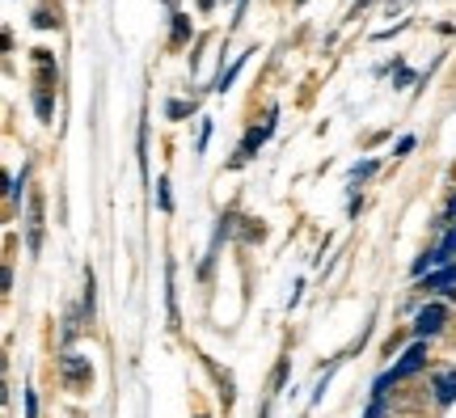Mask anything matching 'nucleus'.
<instances>
[{
    "mask_svg": "<svg viewBox=\"0 0 456 418\" xmlns=\"http://www.w3.org/2000/svg\"><path fill=\"white\" fill-rule=\"evenodd\" d=\"M300 4H305V0H300Z\"/></svg>",
    "mask_w": 456,
    "mask_h": 418,
    "instance_id": "b1692460",
    "label": "nucleus"
},
{
    "mask_svg": "<svg viewBox=\"0 0 456 418\" xmlns=\"http://www.w3.org/2000/svg\"><path fill=\"white\" fill-rule=\"evenodd\" d=\"M423 364H427V347H423V342H414V347L402 355V364L389 372V381H406V376H414V372L423 368Z\"/></svg>",
    "mask_w": 456,
    "mask_h": 418,
    "instance_id": "39448f33",
    "label": "nucleus"
},
{
    "mask_svg": "<svg viewBox=\"0 0 456 418\" xmlns=\"http://www.w3.org/2000/svg\"><path fill=\"white\" fill-rule=\"evenodd\" d=\"M216 0H199V9H203V13H208V9H212Z\"/></svg>",
    "mask_w": 456,
    "mask_h": 418,
    "instance_id": "4be33fe9",
    "label": "nucleus"
},
{
    "mask_svg": "<svg viewBox=\"0 0 456 418\" xmlns=\"http://www.w3.org/2000/svg\"><path fill=\"white\" fill-rule=\"evenodd\" d=\"M376 169V161H363V165H355V177H368Z\"/></svg>",
    "mask_w": 456,
    "mask_h": 418,
    "instance_id": "aec40b11",
    "label": "nucleus"
},
{
    "mask_svg": "<svg viewBox=\"0 0 456 418\" xmlns=\"http://www.w3.org/2000/svg\"><path fill=\"white\" fill-rule=\"evenodd\" d=\"M241 242H262V225L245 220V225H241Z\"/></svg>",
    "mask_w": 456,
    "mask_h": 418,
    "instance_id": "2eb2a0df",
    "label": "nucleus"
},
{
    "mask_svg": "<svg viewBox=\"0 0 456 418\" xmlns=\"http://www.w3.org/2000/svg\"><path fill=\"white\" fill-rule=\"evenodd\" d=\"M165 4H174V0H165Z\"/></svg>",
    "mask_w": 456,
    "mask_h": 418,
    "instance_id": "5701e85b",
    "label": "nucleus"
},
{
    "mask_svg": "<svg viewBox=\"0 0 456 418\" xmlns=\"http://www.w3.org/2000/svg\"><path fill=\"white\" fill-rule=\"evenodd\" d=\"M165 308H169V330H178L182 313H178V291H174V262H165Z\"/></svg>",
    "mask_w": 456,
    "mask_h": 418,
    "instance_id": "423d86ee",
    "label": "nucleus"
},
{
    "mask_svg": "<svg viewBox=\"0 0 456 418\" xmlns=\"http://www.w3.org/2000/svg\"><path fill=\"white\" fill-rule=\"evenodd\" d=\"M38 414V402H34V393H26V418Z\"/></svg>",
    "mask_w": 456,
    "mask_h": 418,
    "instance_id": "412c9836",
    "label": "nucleus"
},
{
    "mask_svg": "<svg viewBox=\"0 0 456 418\" xmlns=\"http://www.w3.org/2000/svg\"><path fill=\"white\" fill-rule=\"evenodd\" d=\"M245 60H249V51H245V55H241V60H237V64H232V68H228V72H220V81H216V89H220V94H224V89H232V81L241 77Z\"/></svg>",
    "mask_w": 456,
    "mask_h": 418,
    "instance_id": "f8f14e48",
    "label": "nucleus"
},
{
    "mask_svg": "<svg viewBox=\"0 0 456 418\" xmlns=\"http://www.w3.org/2000/svg\"><path fill=\"white\" fill-rule=\"evenodd\" d=\"M34 111H38V119H43V123H51V111H55V97H51V89H34Z\"/></svg>",
    "mask_w": 456,
    "mask_h": 418,
    "instance_id": "9b49d317",
    "label": "nucleus"
},
{
    "mask_svg": "<svg viewBox=\"0 0 456 418\" xmlns=\"http://www.w3.org/2000/svg\"><path fill=\"white\" fill-rule=\"evenodd\" d=\"M94 313H98V283H94V271L85 266V296H81V317H85V322H94Z\"/></svg>",
    "mask_w": 456,
    "mask_h": 418,
    "instance_id": "0eeeda50",
    "label": "nucleus"
},
{
    "mask_svg": "<svg viewBox=\"0 0 456 418\" xmlns=\"http://www.w3.org/2000/svg\"><path fill=\"white\" fill-rule=\"evenodd\" d=\"M34 26H38V30H60V13H51V9H38V13H34Z\"/></svg>",
    "mask_w": 456,
    "mask_h": 418,
    "instance_id": "ddd939ff",
    "label": "nucleus"
},
{
    "mask_svg": "<svg viewBox=\"0 0 456 418\" xmlns=\"http://www.w3.org/2000/svg\"><path fill=\"white\" fill-rule=\"evenodd\" d=\"M436 402L440 406L456 402V372H440V376H436Z\"/></svg>",
    "mask_w": 456,
    "mask_h": 418,
    "instance_id": "6e6552de",
    "label": "nucleus"
},
{
    "mask_svg": "<svg viewBox=\"0 0 456 418\" xmlns=\"http://www.w3.org/2000/svg\"><path fill=\"white\" fill-rule=\"evenodd\" d=\"M195 111V102L186 106V102H169V119H186V114Z\"/></svg>",
    "mask_w": 456,
    "mask_h": 418,
    "instance_id": "dca6fc26",
    "label": "nucleus"
},
{
    "mask_svg": "<svg viewBox=\"0 0 456 418\" xmlns=\"http://www.w3.org/2000/svg\"><path fill=\"white\" fill-rule=\"evenodd\" d=\"M157 191H161V208L169 211V208H174V199H169V182H165V177H161V182H157Z\"/></svg>",
    "mask_w": 456,
    "mask_h": 418,
    "instance_id": "f3484780",
    "label": "nucleus"
},
{
    "mask_svg": "<svg viewBox=\"0 0 456 418\" xmlns=\"http://www.w3.org/2000/svg\"><path fill=\"white\" fill-rule=\"evenodd\" d=\"M452 283H456V266H448V271L431 275V279L423 283V291H452Z\"/></svg>",
    "mask_w": 456,
    "mask_h": 418,
    "instance_id": "9d476101",
    "label": "nucleus"
},
{
    "mask_svg": "<svg viewBox=\"0 0 456 418\" xmlns=\"http://www.w3.org/2000/svg\"><path fill=\"white\" fill-rule=\"evenodd\" d=\"M186 38H191V17L174 13V26H169V47H182Z\"/></svg>",
    "mask_w": 456,
    "mask_h": 418,
    "instance_id": "1a4fd4ad",
    "label": "nucleus"
},
{
    "mask_svg": "<svg viewBox=\"0 0 456 418\" xmlns=\"http://www.w3.org/2000/svg\"><path fill=\"white\" fill-rule=\"evenodd\" d=\"M140 169L148 174V123H140Z\"/></svg>",
    "mask_w": 456,
    "mask_h": 418,
    "instance_id": "4468645a",
    "label": "nucleus"
},
{
    "mask_svg": "<svg viewBox=\"0 0 456 418\" xmlns=\"http://www.w3.org/2000/svg\"><path fill=\"white\" fill-rule=\"evenodd\" d=\"M26 250L38 254L43 250V194H30V211H26Z\"/></svg>",
    "mask_w": 456,
    "mask_h": 418,
    "instance_id": "f03ea898",
    "label": "nucleus"
},
{
    "mask_svg": "<svg viewBox=\"0 0 456 418\" xmlns=\"http://www.w3.org/2000/svg\"><path fill=\"white\" fill-rule=\"evenodd\" d=\"M444 322H448V308H444V305H427L423 313H419V322H414V334H419V338L440 334Z\"/></svg>",
    "mask_w": 456,
    "mask_h": 418,
    "instance_id": "20e7f679",
    "label": "nucleus"
},
{
    "mask_svg": "<svg viewBox=\"0 0 456 418\" xmlns=\"http://www.w3.org/2000/svg\"><path fill=\"white\" fill-rule=\"evenodd\" d=\"M60 376H64L68 389H85L94 381V368H89V359H81L77 351H68L64 359H60Z\"/></svg>",
    "mask_w": 456,
    "mask_h": 418,
    "instance_id": "f257e3e1",
    "label": "nucleus"
},
{
    "mask_svg": "<svg viewBox=\"0 0 456 418\" xmlns=\"http://www.w3.org/2000/svg\"><path fill=\"white\" fill-rule=\"evenodd\" d=\"M275 114H279V111H271V114H266V123H262V127H254L249 135H245L241 152H237V165L249 161V157H254V152H258V148L266 144V140H271V131H275Z\"/></svg>",
    "mask_w": 456,
    "mask_h": 418,
    "instance_id": "7ed1b4c3",
    "label": "nucleus"
},
{
    "mask_svg": "<svg viewBox=\"0 0 456 418\" xmlns=\"http://www.w3.org/2000/svg\"><path fill=\"white\" fill-rule=\"evenodd\" d=\"M410 148H414V135H406V140H402V144H397V152H393V157H406Z\"/></svg>",
    "mask_w": 456,
    "mask_h": 418,
    "instance_id": "6ab92c4d",
    "label": "nucleus"
},
{
    "mask_svg": "<svg viewBox=\"0 0 456 418\" xmlns=\"http://www.w3.org/2000/svg\"><path fill=\"white\" fill-rule=\"evenodd\" d=\"M26 177H30V169H21V174L13 177V191H9V199H17V194H21V186H26Z\"/></svg>",
    "mask_w": 456,
    "mask_h": 418,
    "instance_id": "a211bd4d",
    "label": "nucleus"
}]
</instances>
